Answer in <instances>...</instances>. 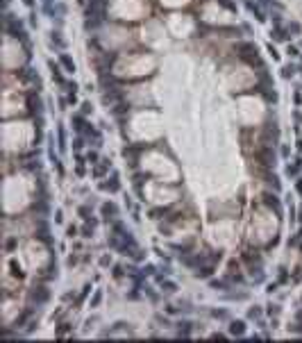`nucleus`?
I'll return each instance as SVG.
<instances>
[{
  "instance_id": "f257e3e1",
  "label": "nucleus",
  "mask_w": 302,
  "mask_h": 343,
  "mask_svg": "<svg viewBox=\"0 0 302 343\" xmlns=\"http://www.w3.org/2000/svg\"><path fill=\"white\" fill-rule=\"evenodd\" d=\"M59 62H62V66H64V68H66L68 73H75V64H73V59H71V57H68L66 52H62V55H59Z\"/></svg>"
},
{
  "instance_id": "2eb2a0df",
  "label": "nucleus",
  "mask_w": 302,
  "mask_h": 343,
  "mask_svg": "<svg viewBox=\"0 0 302 343\" xmlns=\"http://www.w3.org/2000/svg\"><path fill=\"white\" fill-rule=\"evenodd\" d=\"M289 55H291V57H295V55H298V50L293 48V46H289Z\"/></svg>"
},
{
  "instance_id": "6e6552de",
  "label": "nucleus",
  "mask_w": 302,
  "mask_h": 343,
  "mask_svg": "<svg viewBox=\"0 0 302 343\" xmlns=\"http://www.w3.org/2000/svg\"><path fill=\"white\" fill-rule=\"evenodd\" d=\"M293 66H284V68H282V75H284V78H293Z\"/></svg>"
},
{
  "instance_id": "0eeeda50",
  "label": "nucleus",
  "mask_w": 302,
  "mask_h": 343,
  "mask_svg": "<svg viewBox=\"0 0 302 343\" xmlns=\"http://www.w3.org/2000/svg\"><path fill=\"white\" fill-rule=\"evenodd\" d=\"M52 43H57L59 48H64V39H62V34H59V32H52Z\"/></svg>"
},
{
  "instance_id": "ddd939ff",
  "label": "nucleus",
  "mask_w": 302,
  "mask_h": 343,
  "mask_svg": "<svg viewBox=\"0 0 302 343\" xmlns=\"http://www.w3.org/2000/svg\"><path fill=\"white\" fill-rule=\"evenodd\" d=\"M286 173H289V175H295V173H298V166H289Z\"/></svg>"
},
{
  "instance_id": "9d476101",
  "label": "nucleus",
  "mask_w": 302,
  "mask_h": 343,
  "mask_svg": "<svg viewBox=\"0 0 302 343\" xmlns=\"http://www.w3.org/2000/svg\"><path fill=\"white\" fill-rule=\"evenodd\" d=\"M82 114H91V102H82Z\"/></svg>"
},
{
  "instance_id": "f03ea898",
  "label": "nucleus",
  "mask_w": 302,
  "mask_h": 343,
  "mask_svg": "<svg viewBox=\"0 0 302 343\" xmlns=\"http://www.w3.org/2000/svg\"><path fill=\"white\" fill-rule=\"evenodd\" d=\"M32 300H36V302H46V300H48V291H46V289H34Z\"/></svg>"
},
{
  "instance_id": "39448f33",
  "label": "nucleus",
  "mask_w": 302,
  "mask_h": 343,
  "mask_svg": "<svg viewBox=\"0 0 302 343\" xmlns=\"http://www.w3.org/2000/svg\"><path fill=\"white\" fill-rule=\"evenodd\" d=\"M102 214H105V216H109V214H111V216H116V205L107 202V205L102 207Z\"/></svg>"
},
{
  "instance_id": "20e7f679",
  "label": "nucleus",
  "mask_w": 302,
  "mask_h": 343,
  "mask_svg": "<svg viewBox=\"0 0 302 343\" xmlns=\"http://www.w3.org/2000/svg\"><path fill=\"white\" fill-rule=\"evenodd\" d=\"M245 5H248V9H250V12H252V14H255V16H257V21H261V23H264V21H266V16H264V14H261V12H259V7H257L255 3H245Z\"/></svg>"
},
{
  "instance_id": "a211bd4d",
  "label": "nucleus",
  "mask_w": 302,
  "mask_h": 343,
  "mask_svg": "<svg viewBox=\"0 0 302 343\" xmlns=\"http://www.w3.org/2000/svg\"><path fill=\"white\" fill-rule=\"evenodd\" d=\"M300 221H302V216H300Z\"/></svg>"
},
{
  "instance_id": "f3484780",
  "label": "nucleus",
  "mask_w": 302,
  "mask_h": 343,
  "mask_svg": "<svg viewBox=\"0 0 302 343\" xmlns=\"http://www.w3.org/2000/svg\"><path fill=\"white\" fill-rule=\"evenodd\" d=\"M298 191L302 193V180H300V182H298Z\"/></svg>"
},
{
  "instance_id": "dca6fc26",
  "label": "nucleus",
  "mask_w": 302,
  "mask_h": 343,
  "mask_svg": "<svg viewBox=\"0 0 302 343\" xmlns=\"http://www.w3.org/2000/svg\"><path fill=\"white\" fill-rule=\"evenodd\" d=\"M23 3H25L27 7H34V0H23Z\"/></svg>"
},
{
  "instance_id": "9b49d317",
  "label": "nucleus",
  "mask_w": 302,
  "mask_h": 343,
  "mask_svg": "<svg viewBox=\"0 0 302 343\" xmlns=\"http://www.w3.org/2000/svg\"><path fill=\"white\" fill-rule=\"evenodd\" d=\"M289 30L293 32V34H298V32H300V25H298V23H291V25H289Z\"/></svg>"
},
{
  "instance_id": "f8f14e48",
  "label": "nucleus",
  "mask_w": 302,
  "mask_h": 343,
  "mask_svg": "<svg viewBox=\"0 0 302 343\" xmlns=\"http://www.w3.org/2000/svg\"><path fill=\"white\" fill-rule=\"evenodd\" d=\"M250 318H259V307H255V309H250Z\"/></svg>"
},
{
  "instance_id": "423d86ee",
  "label": "nucleus",
  "mask_w": 302,
  "mask_h": 343,
  "mask_svg": "<svg viewBox=\"0 0 302 343\" xmlns=\"http://www.w3.org/2000/svg\"><path fill=\"white\" fill-rule=\"evenodd\" d=\"M73 123H75V130H77V132H82V130H84V121H82V116H73Z\"/></svg>"
},
{
  "instance_id": "4468645a",
  "label": "nucleus",
  "mask_w": 302,
  "mask_h": 343,
  "mask_svg": "<svg viewBox=\"0 0 302 343\" xmlns=\"http://www.w3.org/2000/svg\"><path fill=\"white\" fill-rule=\"evenodd\" d=\"M164 287H166V289H168L166 293H173V291H175V284H170V282H166V284H164Z\"/></svg>"
},
{
  "instance_id": "7ed1b4c3",
  "label": "nucleus",
  "mask_w": 302,
  "mask_h": 343,
  "mask_svg": "<svg viewBox=\"0 0 302 343\" xmlns=\"http://www.w3.org/2000/svg\"><path fill=\"white\" fill-rule=\"evenodd\" d=\"M243 330H245V323H243V320H234V323L229 325V332H232V334H243Z\"/></svg>"
},
{
  "instance_id": "1a4fd4ad",
  "label": "nucleus",
  "mask_w": 302,
  "mask_h": 343,
  "mask_svg": "<svg viewBox=\"0 0 302 343\" xmlns=\"http://www.w3.org/2000/svg\"><path fill=\"white\" fill-rule=\"evenodd\" d=\"M180 334H189V330H191V323H180Z\"/></svg>"
}]
</instances>
